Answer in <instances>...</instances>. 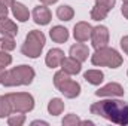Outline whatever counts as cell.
Segmentation results:
<instances>
[{
    "mask_svg": "<svg viewBox=\"0 0 128 126\" xmlns=\"http://www.w3.org/2000/svg\"><path fill=\"white\" fill-rule=\"evenodd\" d=\"M91 63L97 65V67H109V68H118L121 67L124 60L122 57L119 55L118 51L112 49V48H100V49H96L94 55L91 57Z\"/></svg>",
    "mask_w": 128,
    "mask_h": 126,
    "instance_id": "3",
    "label": "cell"
},
{
    "mask_svg": "<svg viewBox=\"0 0 128 126\" xmlns=\"http://www.w3.org/2000/svg\"><path fill=\"white\" fill-rule=\"evenodd\" d=\"M64 58L66 57H64V52L61 49H51L45 58V63L49 68H57L58 65H61Z\"/></svg>",
    "mask_w": 128,
    "mask_h": 126,
    "instance_id": "11",
    "label": "cell"
},
{
    "mask_svg": "<svg viewBox=\"0 0 128 126\" xmlns=\"http://www.w3.org/2000/svg\"><path fill=\"white\" fill-rule=\"evenodd\" d=\"M80 61H78L76 58L70 57V58H64L63 63H61V70L66 71L67 74H79L80 70H82V65H80Z\"/></svg>",
    "mask_w": 128,
    "mask_h": 126,
    "instance_id": "12",
    "label": "cell"
},
{
    "mask_svg": "<svg viewBox=\"0 0 128 126\" xmlns=\"http://www.w3.org/2000/svg\"><path fill=\"white\" fill-rule=\"evenodd\" d=\"M12 63V57L8 54V51H2L0 52V67H8Z\"/></svg>",
    "mask_w": 128,
    "mask_h": 126,
    "instance_id": "25",
    "label": "cell"
},
{
    "mask_svg": "<svg viewBox=\"0 0 128 126\" xmlns=\"http://www.w3.org/2000/svg\"><path fill=\"white\" fill-rule=\"evenodd\" d=\"M34 79V70L30 65H18L14 67L12 70L4 73L3 77V85L10 88V86H21V85H30Z\"/></svg>",
    "mask_w": 128,
    "mask_h": 126,
    "instance_id": "2",
    "label": "cell"
},
{
    "mask_svg": "<svg viewBox=\"0 0 128 126\" xmlns=\"http://www.w3.org/2000/svg\"><path fill=\"white\" fill-rule=\"evenodd\" d=\"M80 122H82V120H80L76 114H67L63 119L64 126H76V125H80Z\"/></svg>",
    "mask_w": 128,
    "mask_h": 126,
    "instance_id": "24",
    "label": "cell"
},
{
    "mask_svg": "<svg viewBox=\"0 0 128 126\" xmlns=\"http://www.w3.org/2000/svg\"><path fill=\"white\" fill-rule=\"evenodd\" d=\"M64 111V102L60 98H52L48 104V113L51 116H60Z\"/></svg>",
    "mask_w": 128,
    "mask_h": 126,
    "instance_id": "18",
    "label": "cell"
},
{
    "mask_svg": "<svg viewBox=\"0 0 128 126\" xmlns=\"http://www.w3.org/2000/svg\"><path fill=\"white\" fill-rule=\"evenodd\" d=\"M124 88L119 85V83H107L106 86L100 88L98 91H96V95L97 96H122L124 95Z\"/></svg>",
    "mask_w": 128,
    "mask_h": 126,
    "instance_id": "10",
    "label": "cell"
},
{
    "mask_svg": "<svg viewBox=\"0 0 128 126\" xmlns=\"http://www.w3.org/2000/svg\"><path fill=\"white\" fill-rule=\"evenodd\" d=\"M121 48L124 49L125 54H128V36H124V37L121 39Z\"/></svg>",
    "mask_w": 128,
    "mask_h": 126,
    "instance_id": "28",
    "label": "cell"
},
{
    "mask_svg": "<svg viewBox=\"0 0 128 126\" xmlns=\"http://www.w3.org/2000/svg\"><path fill=\"white\" fill-rule=\"evenodd\" d=\"M115 3H116V0H96V4L103 6V7L107 9V10H112L113 6H115Z\"/></svg>",
    "mask_w": 128,
    "mask_h": 126,
    "instance_id": "26",
    "label": "cell"
},
{
    "mask_svg": "<svg viewBox=\"0 0 128 126\" xmlns=\"http://www.w3.org/2000/svg\"><path fill=\"white\" fill-rule=\"evenodd\" d=\"M33 125H48V122H43V120H34Z\"/></svg>",
    "mask_w": 128,
    "mask_h": 126,
    "instance_id": "33",
    "label": "cell"
},
{
    "mask_svg": "<svg viewBox=\"0 0 128 126\" xmlns=\"http://www.w3.org/2000/svg\"><path fill=\"white\" fill-rule=\"evenodd\" d=\"M122 1H124V3H128V0H122Z\"/></svg>",
    "mask_w": 128,
    "mask_h": 126,
    "instance_id": "34",
    "label": "cell"
},
{
    "mask_svg": "<svg viewBox=\"0 0 128 126\" xmlns=\"http://www.w3.org/2000/svg\"><path fill=\"white\" fill-rule=\"evenodd\" d=\"M91 114L101 116L116 125H128V104L119 99H104L90 107Z\"/></svg>",
    "mask_w": 128,
    "mask_h": 126,
    "instance_id": "1",
    "label": "cell"
},
{
    "mask_svg": "<svg viewBox=\"0 0 128 126\" xmlns=\"http://www.w3.org/2000/svg\"><path fill=\"white\" fill-rule=\"evenodd\" d=\"M10 7H12V13H14V16H15L18 21H21V22L28 21L30 12H28V9H27L22 3H20V1H14V4H12Z\"/></svg>",
    "mask_w": 128,
    "mask_h": 126,
    "instance_id": "14",
    "label": "cell"
},
{
    "mask_svg": "<svg viewBox=\"0 0 128 126\" xmlns=\"http://www.w3.org/2000/svg\"><path fill=\"white\" fill-rule=\"evenodd\" d=\"M57 16H58V19H61V21H70V19L74 16V10H73L70 6L63 4V6H60V7L57 9Z\"/></svg>",
    "mask_w": 128,
    "mask_h": 126,
    "instance_id": "19",
    "label": "cell"
},
{
    "mask_svg": "<svg viewBox=\"0 0 128 126\" xmlns=\"http://www.w3.org/2000/svg\"><path fill=\"white\" fill-rule=\"evenodd\" d=\"M24 122H26V116H24V113L12 114V116H9V119H8L9 126H21Z\"/></svg>",
    "mask_w": 128,
    "mask_h": 126,
    "instance_id": "23",
    "label": "cell"
},
{
    "mask_svg": "<svg viewBox=\"0 0 128 126\" xmlns=\"http://www.w3.org/2000/svg\"><path fill=\"white\" fill-rule=\"evenodd\" d=\"M70 55L73 57V58H76L78 61H80V63H84V61H86L88 60V55H90V49H88V46L86 45H84V43H76V45H73L72 48H70Z\"/></svg>",
    "mask_w": 128,
    "mask_h": 126,
    "instance_id": "13",
    "label": "cell"
},
{
    "mask_svg": "<svg viewBox=\"0 0 128 126\" xmlns=\"http://www.w3.org/2000/svg\"><path fill=\"white\" fill-rule=\"evenodd\" d=\"M91 42H92V46L96 49L107 46V43H109V30H107V27H104V25L94 27L92 34H91Z\"/></svg>",
    "mask_w": 128,
    "mask_h": 126,
    "instance_id": "7",
    "label": "cell"
},
{
    "mask_svg": "<svg viewBox=\"0 0 128 126\" xmlns=\"http://www.w3.org/2000/svg\"><path fill=\"white\" fill-rule=\"evenodd\" d=\"M54 85L55 88L66 96V98H76L80 94V85L70 79V74L66 71H57L54 76Z\"/></svg>",
    "mask_w": 128,
    "mask_h": 126,
    "instance_id": "5",
    "label": "cell"
},
{
    "mask_svg": "<svg viewBox=\"0 0 128 126\" xmlns=\"http://www.w3.org/2000/svg\"><path fill=\"white\" fill-rule=\"evenodd\" d=\"M51 18H52L51 10L45 4L43 6L39 4V6H36L33 9V19H34L36 24H39V25H48L51 22Z\"/></svg>",
    "mask_w": 128,
    "mask_h": 126,
    "instance_id": "9",
    "label": "cell"
},
{
    "mask_svg": "<svg viewBox=\"0 0 128 126\" xmlns=\"http://www.w3.org/2000/svg\"><path fill=\"white\" fill-rule=\"evenodd\" d=\"M84 79L88 82V83H91V85H100L103 80H104V74H103V71H100V70H88L85 74H84Z\"/></svg>",
    "mask_w": 128,
    "mask_h": 126,
    "instance_id": "17",
    "label": "cell"
},
{
    "mask_svg": "<svg viewBox=\"0 0 128 126\" xmlns=\"http://www.w3.org/2000/svg\"><path fill=\"white\" fill-rule=\"evenodd\" d=\"M8 13H9L8 6L0 3V21H2V19H4V18H8Z\"/></svg>",
    "mask_w": 128,
    "mask_h": 126,
    "instance_id": "27",
    "label": "cell"
},
{
    "mask_svg": "<svg viewBox=\"0 0 128 126\" xmlns=\"http://www.w3.org/2000/svg\"><path fill=\"white\" fill-rule=\"evenodd\" d=\"M0 33H2L3 36L15 37V36L18 34V27H16V24H15L12 19L4 18V19L0 21Z\"/></svg>",
    "mask_w": 128,
    "mask_h": 126,
    "instance_id": "16",
    "label": "cell"
},
{
    "mask_svg": "<svg viewBox=\"0 0 128 126\" xmlns=\"http://www.w3.org/2000/svg\"><path fill=\"white\" fill-rule=\"evenodd\" d=\"M10 113H12V107H10V102H9L8 96L0 95V119L8 117Z\"/></svg>",
    "mask_w": 128,
    "mask_h": 126,
    "instance_id": "20",
    "label": "cell"
},
{
    "mask_svg": "<svg viewBox=\"0 0 128 126\" xmlns=\"http://www.w3.org/2000/svg\"><path fill=\"white\" fill-rule=\"evenodd\" d=\"M14 1H15V0H0V3H2V4H6L8 7H9V6H12V4H14Z\"/></svg>",
    "mask_w": 128,
    "mask_h": 126,
    "instance_id": "30",
    "label": "cell"
},
{
    "mask_svg": "<svg viewBox=\"0 0 128 126\" xmlns=\"http://www.w3.org/2000/svg\"><path fill=\"white\" fill-rule=\"evenodd\" d=\"M91 34H92V27L88 22H84V21L78 22L73 28V36H74L76 42H80V43L88 42L91 39Z\"/></svg>",
    "mask_w": 128,
    "mask_h": 126,
    "instance_id": "8",
    "label": "cell"
},
{
    "mask_svg": "<svg viewBox=\"0 0 128 126\" xmlns=\"http://www.w3.org/2000/svg\"><path fill=\"white\" fill-rule=\"evenodd\" d=\"M8 99L10 102L12 111L15 113H28L34 108V99L27 92H16V94H8Z\"/></svg>",
    "mask_w": 128,
    "mask_h": 126,
    "instance_id": "6",
    "label": "cell"
},
{
    "mask_svg": "<svg viewBox=\"0 0 128 126\" xmlns=\"http://www.w3.org/2000/svg\"><path fill=\"white\" fill-rule=\"evenodd\" d=\"M4 73H6L4 67H0V83H3V77H4Z\"/></svg>",
    "mask_w": 128,
    "mask_h": 126,
    "instance_id": "31",
    "label": "cell"
},
{
    "mask_svg": "<svg viewBox=\"0 0 128 126\" xmlns=\"http://www.w3.org/2000/svg\"><path fill=\"white\" fill-rule=\"evenodd\" d=\"M121 12H122V15H124V16L128 19V3H124V4H122V9H121Z\"/></svg>",
    "mask_w": 128,
    "mask_h": 126,
    "instance_id": "29",
    "label": "cell"
},
{
    "mask_svg": "<svg viewBox=\"0 0 128 126\" xmlns=\"http://www.w3.org/2000/svg\"><path fill=\"white\" fill-rule=\"evenodd\" d=\"M43 4H54V3H57L58 0H40Z\"/></svg>",
    "mask_w": 128,
    "mask_h": 126,
    "instance_id": "32",
    "label": "cell"
},
{
    "mask_svg": "<svg viewBox=\"0 0 128 126\" xmlns=\"http://www.w3.org/2000/svg\"><path fill=\"white\" fill-rule=\"evenodd\" d=\"M43 48H45V34L39 30H32L27 34V37L21 46V52H22V55H26L28 58H37V57H40Z\"/></svg>",
    "mask_w": 128,
    "mask_h": 126,
    "instance_id": "4",
    "label": "cell"
},
{
    "mask_svg": "<svg viewBox=\"0 0 128 126\" xmlns=\"http://www.w3.org/2000/svg\"><path fill=\"white\" fill-rule=\"evenodd\" d=\"M49 36L55 43H64L68 39V30L61 27V25H55L49 30Z\"/></svg>",
    "mask_w": 128,
    "mask_h": 126,
    "instance_id": "15",
    "label": "cell"
},
{
    "mask_svg": "<svg viewBox=\"0 0 128 126\" xmlns=\"http://www.w3.org/2000/svg\"><path fill=\"white\" fill-rule=\"evenodd\" d=\"M107 13H109L107 9H104V7L100 6V4H96V6L92 7V10H91V19H94V21H101V19H104V18L107 16Z\"/></svg>",
    "mask_w": 128,
    "mask_h": 126,
    "instance_id": "21",
    "label": "cell"
},
{
    "mask_svg": "<svg viewBox=\"0 0 128 126\" xmlns=\"http://www.w3.org/2000/svg\"><path fill=\"white\" fill-rule=\"evenodd\" d=\"M0 49L2 51H14L15 49V40L10 36H3L0 39Z\"/></svg>",
    "mask_w": 128,
    "mask_h": 126,
    "instance_id": "22",
    "label": "cell"
}]
</instances>
